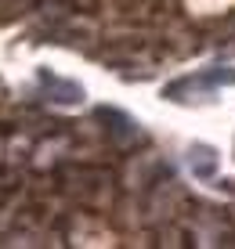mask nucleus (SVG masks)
Wrapping results in <instances>:
<instances>
[{
	"label": "nucleus",
	"mask_w": 235,
	"mask_h": 249,
	"mask_svg": "<svg viewBox=\"0 0 235 249\" xmlns=\"http://www.w3.org/2000/svg\"><path fill=\"white\" fill-rule=\"evenodd\" d=\"M94 123H98V130L112 152H130L145 144V134L137 130V123L130 116L116 112V108H94Z\"/></svg>",
	"instance_id": "f257e3e1"
},
{
	"label": "nucleus",
	"mask_w": 235,
	"mask_h": 249,
	"mask_svg": "<svg viewBox=\"0 0 235 249\" xmlns=\"http://www.w3.org/2000/svg\"><path fill=\"white\" fill-rule=\"evenodd\" d=\"M159 177H170V170L159 162V156H152V152H137V156L127 159L123 174H119V184L134 188V192H145V188L156 184Z\"/></svg>",
	"instance_id": "f03ea898"
},
{
	"label": "nucleus",
	"mask_w": 235,
	"mask_h": 249,
	"mask_svg": "<svg viewBox=\"0 0 235 249\" xmlns=\"http://www.w3.org/2000/svg\"><path fill=\"white\" fill-rule=\"evenodd\" d=\"M40 87H43V98L55 101V105H76V101H83V87L73 80H58L51 69H40Z\"/></svg>",
	"instance_id": "7ed1b4c3"
},
{
	"label": "nucleus",
	"mask_w": 235,
	"mask_h": 249,
	"mask_svg": "<svg viewBox=\"0 0 235 249\" xmlns=\"http://www.w3.org/2000/svg\"><path fill=\"white\" fill-rule=\"evenodd\" d=\"M188 170H192L199 181L217 177V152L210 144H192V148H188Z\"/></svg>",
	"instance_id": "20e7f679"
},
{
	"label": "nucleus",
	"mask_w": 235,
	"mask_h": 249,
	"mask_svg": "<svg viewBox=\"0 0 235 249\" xmlns=\"http://www.w3.org/2000/svg\"><path fill=\"white\" fill-rule=\"evenodd\" d=\"M206 90H210V83H206L203 76H192V80L185 76V80H174L163 94H167L170 101H196V98H203Z\"/></svg>",
	"instance_id": "39448f33"
},
{
	"label": "nucleus",
	"mask_w": 235,
	"mask_h": 249,
	"mask_svg": "<svg viewBox=\"0 0 235 249\" xmlns=\"http://www.w3.org/2000/svg\"><path fill=\"white\" fill-rule=\"evenodd\" d=\"M210 87H221V83H235V65H221V69H210V72L203 76Z\"/></svg>",
	"instance_id": "423d86ee"
}]
</instances>
